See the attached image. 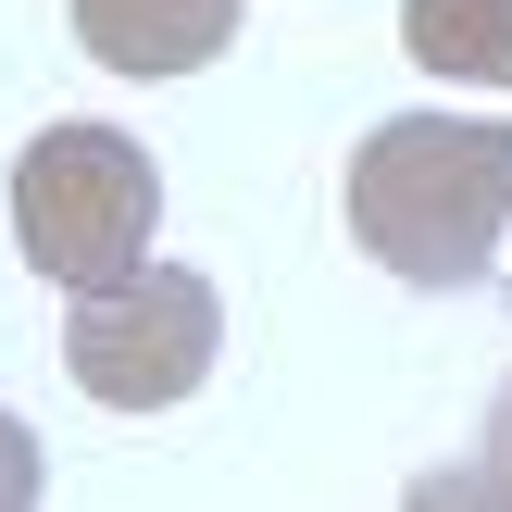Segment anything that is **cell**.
I'll list each match as a JSON object with an SVG mask.
<instances>
[{
	"instance_id": "8992f818",
	"label": "cell",
	"mask_w": 512,
	"mask_h": 512,
	"mask_svg": "<svg viewBox=\"0 0 512 512\" xmlns=\"http://www.w3.org/2000/svg\"><path fill=\"white\" fill-rule=\"evenodd\" d=\"M413 500H512V388H500V413H488V463H475V475H438V488H413Z\"/></svg>"
},
{
	"instance_id": "5b68a950",
	"label": "cell",
	"mask_w": 512,
	"mask_h": 512,
	"mask_svg": "<svg viewBox=\"0 0 512 512\" xmlns=\"http://www.w3.org/2000/svg\"><path fill=\"white\" fill-rule=\"evenodd\" d=\"M400 50L463 88H512V0H400Z\"/></svg>"
},
{
	"instance_id": "277c9868",
	"label": "cell",
	"mask_w": 512,
	"mask_h": 512,
	"mask_svg": "<svg viewBox=\"0 0 512 512\" xmlns=\"http://www.w3.org/2000/svg\"><path fill=\"white\" fill-rule=\"evenodd\" d=\"M238 38V0H75V50L100 75H200Z\"/></svg>"
},
{
	"instance_id": "6da1fadb",
	"label": "cell",
	"mask_w": 512,
	"mask_h": 512,
	"mask_svg": "<svg viewBox=\"0 0 512 512\" xmlns=\"http://www.w3.org/2000/svg\"><path fill=\"white\" fill-rule=\"evenodd\" d=\"M512 225V125L400 113L350 150V238L413 288H475Z\"/></svg>"
},
{
	"instance_id": "3957f363",
	"label": "cell",
	"mask_w": 512,
	"mask_h": 512,
	"mask_svg": "<svg viewBox=\"0 0 512 512\" xmlns=\"http://www.w3.org/2000/svg\"><path fill=\"white\" fill-rule=\"evenodd\" d=\"M213 350H225V313H213V275L188 263H125L100 288H75L63 313V375L100 413H175L213 375Z\"/></svg>"
},
{
	"instance_id": "52a82bcc",
	"label": "cell",
	"mask_w": 512,
	"mask_h": 512,
	"mask_svg": "<svg viewBox=\"0 0 512 512\" xmlns=\"http://www.w3.org/2000/svg\"><path fill=\"white\" fill-rule=\"evenodd\" d=\"M25 500H38V438L0 413V512H25Z\"/></svg>"
},
{
	"instance_id": "7a4b0ae2",
	"label": "cell",
	"mask_w": 512,
	"mask_h": 512,
	"mask_svg": "<svg viewBox=\"0 0 512 512\" xmlns=\"http://www.w3.org/2000/svg\"><path fill=\"white\" fill-rule=\"evenodd\" d=\"M150 225H163V175H150V150L125 138V125H50V138H25L13 238H25V263H38L50 288L125 275L150 250Z\"/></svg>"
}]
</instances>
